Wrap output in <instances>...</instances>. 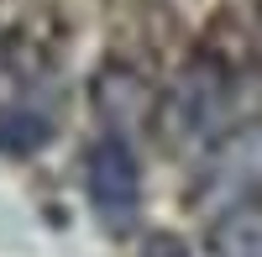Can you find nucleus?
Segmentation results:
<instances>
[{
  "label": "nucleus",
  "mask_w": 262,
  "mask_h": 257,
  "mask_svg": "<svg viewBox=\"0 0 262 257\" xmlns=\"http://www.w3.org/2000/svg\"><path fill=\"white\" fill-rule=\"evenodd\" d=\"M84 195H90V210L111 226V231H131L142 216V168L137 153L121 132H105L90 142L84 153Z\"/></svg>",
  "instance_id": "f03ea898"
},
{
  "label": "nucleus",
  "mask_w": 262,
  "mask_h": 257,
  "mask_svg": "<svg viewBox=\"0 0 262 257\" xmlns=\"http://www.w3.org/2000/svg\"><path fill=\"white\" fill-rule=\"evenodd\" d=\"M210 257H262V205H231L210 226Z\"/></svg>",
  "instance_id": "20e7f679"
},
{
  "label": "nucleus",
  "mask_w": 262,
  "mask_h": 257,
  "mask_svg": "<svg viewBox=\"0 0 262 257\" xmlns=\"http://www.w3.org/2000/svg\"><path fill=\"white\" fill-rule=\"evenodd\" d=\"M205 200L215 205H252L262 189V126H247V132H231L226 142L210 147L205 163Z\"/></svg>",
  "instance_id": "7ed1b4c3"
},
{
  "label": "nucleus",
  "mask_w": 262,
  "mask_h": 257,
  "mask_svg": "<svg viewBox=\"0 0 262 257\" xmlns=\"http://www.w3.org/2000/svg\"><path fill=\"white\" fill-rule=\"evenodd\" d=\"M53 137V126L42 111H32V105H6L0 111V147L6 153H32V147H42Z\"/></svg>",
  "instance_id": "39448f33"
},
{
  "label": "nucleus",
  "mask_w": 262,
  "mask_h": 257,
  "mask_svg": "<svg viewBox=\"0 0 262 257\" xmlns=\"http://www.w3.org/2000/svg\"><path fill=\"white\" fill-rule=\"evenodd\" d=\"M158 121L173 147H215L231 121V74L215 58H189L168 84Z\"/></svg>",
  "instance_id": "f257e3e1"
}]
</instances>
